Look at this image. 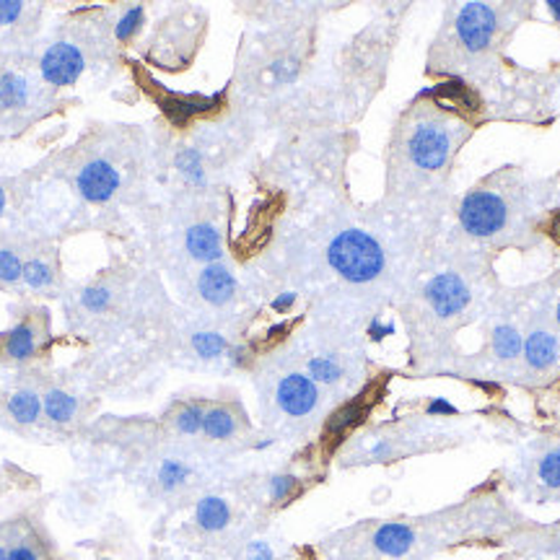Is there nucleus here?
<instances>
[{
	"instance_id": "1",
	"label": "nucleus",
	"mask_w": 560,
	"mask_h": 560,
	"mask_svg": "<svg viewBox=\"0 0 560 560\" xmlns=\"http://www.w3.org/2000/svg\"><path fill=\"white\" fill-rule=\"evenodd\" d=\"M535 214V190L527 187L519 169L507 167L464 195L460 223L467 236L480 239V242H498L514 234H529Z\"/></svg>"
},
{
	"instance_id": "2",
	"label": "nucleus",
	"mask_w": 560,
	"mask_h": 560,
	"mask_svg": "<svg viewBox=\"0 0 560 560\" xmlns=\"http://www.w3.org/2000/svg\"><path fill=\"white\" fill-rule=\"evenodd\" d=\"M462 141L464 135H460V127H454L443 114L431 112L410 127L405 138V156L418 172L439 174L449 167Z\"/></svg>"
},
{
	"instance_id": "3",
	"label": "nucleus",
	"mask_w": 560,
	"mask_h": 560,
	"mask_svg": "<svg viewBox=\"0 0 560 560\" xmlns=\"http://www.w3.org/2000/svg\"><path fill=\"white\" fill-rule=\"evenodd\" d=\"M327 259L351 283H368L385 270V249L374 236L361 229H348L332 239Z\"/></svg>"
},
{
	"instance_id": "4",
	"label": "nucleus",
	"mask_w": 560,
	"mask_h": 560,
	"mask_svg": "<svg viewBox=\"0 0 560 560\" xmlns=\"http://www.w3.org/2000/svg\"><path fill=\"white\" fill-rule=\"evenodd\" d=\"M516 11L519 9H494V5L485 3L462 5L454 22V42L460 45V52L477 58V54L494 50L498 37H501V24Z\"/></svg>"
},
{
	"instance_id": "5",
	"label": "nucleus",
	"mask_w": 560,
	"mask_h": 560,
	"mask_svg": "<svg viewBox=\"0 0 560 560\" xmlns=\"http://www.w3.org/2000/svg\"><path fill=\"white\" fill-rule=\"evenodd\" d=\"M524 364L532 374L545 377L560 368V332L556 327L535 322L529 327V332L524 334V348H522Z\"/></svg>"
},
{
	"instance_id": "6",
	"label": "nucleus",
	"mask_w": 560,
	"mask_h": 560,
	"mask_svg": "<svg viewBox=\"0 0 560 560\" xmlns=\"http://www.w3.org/2000/svg\"><path fill=\"white\" fill-rule=\"evenodd\" d=\"M423 293H426V302L434 314H439L443 319L456 317V314L467 309L470 299H473L467 283L456 272H439V276H434Z\"/></svg>"
},
{
	"instance_id": "7",
	"label": "nucleus",
	"mask_w": 560,
	"mask_h": 560,
	"mask_svg": "<svg viewBox=\"0 0 560 560\" xmlns=\"http://www.w3.org/2000/svg\"><path fill=\"white\" fill-rule=\"evenodd\" d=\"M39 73L50 86H73L84 73V54L71 42H58L42 54Z\"/></svg>"
},
{
	"instance_id": "8",
	"label": "nucleus",
	"mask_w": 560,
	"mask_h": 560,
	"mask_svg": "<svg viewBox=\"0 0 560 560\" xmlns=\"http://www.w3.org/2000/svg\"><path fill=\"white\" fill-rule=\"evenodd\" d=\"M276 400L285 415L302 418V415H309L317 407L319 389L306 374H289V377L280 379Z\"/></svg>"
},
{
	"instance_id": "9",
	"label": "nucleus",
	"mask_w": 560,
	"mask_h": 560,
	"mask_svg": "<svg viewBox=\"0 0 560 560\" xmlns=\"http://www.w3.org/2000/svg\"><path fill=\"white\" fill-rule=\"evenodd\" d=\"M120 187V174L112 163L92 161L78 172V190L86 200L105 203Z\"/></svg>"
},
{
	"instance_id": "10",
	"label": "nucleus",
	"mask_w": 560,
	"mask_h": 560,
	"mask_svg": "<svg viewBox=\"0 0 560 560\" xmlns=\"http://www.w3.org/2000/svg\"><path fill=\"white\" fill-rule=\"evenodd\" d=\"M39 351V334L32 319H22L11 327L9 332L0 334V358L13 361V364H24L32 361Z\"/></svg>"
},
{
	"instance_id": "11",
	"label": "nucleus",
	"mask_w": 560,
	"mask_h": 560,
	"mask_svg": "<svg viewBox=\"0 0 560 560\" xmlns=\"http://www.w3.org/2000/svg\"><path fill=\"white\" fill-rule=\"evenodd\" d=\"M197 291H200V296L208 304L223 306L234 299L236 280L227 268H223V265H218V263L205 265L200 278H197Z\"/></svg>"
},
{
	"instance_id": "12",
	"label": "nucleus",
	"mask_w": 560,
	"mask_h": 560,
	"mask_svg": "<svg viewBox=\"0 0 560 560\" xmlns=\"http://www.w3.org/2000/svg\"><path fill=\"white\" fill-rule=\"evenodd\" d=\"M3 407L16 426H32L42 415V394H37L29 387H16L5 394Z\"/></svg>"
},
{
	"instance_id": "13",
	"label": "nucleus",
	"mask_w": 560,
	"mask_h": 560,
	"mask_svg": "<svg viewBox=\"0 0 560 560\" xmlns=\"http://www.w3.org/2000/svg\"><path fill=\"white\" fill-rule=\"evenodd\" d=\"M32 101V84L29 78L19 71L0 73V109L3 112H16V109L29 107Z\"/></svg>"
},
{
	"instance_id": "14",
	"label": "nucleus",
	"mask_w": 560,
	"mask_h": 560,
	"mask_svg": "<svg viewBox=\"0 0 560 560\" xmlns=\"http://www.w3.org/2000/svg\"><path fill=\"white\" fill-rule=\"evenodd\" d=\"M413 543H415L413 532H410V527H405V524H398V522L381 524L377 535H374V548H377L381 556H389V558L405 556V552L413 548Z\"/></svg>"
},
{
	"instance_id": "15",
	"label": "nucleus",
	"mask_w": 560,
	"mask_h": 560,
	"mask_svg": "<svg viewBox=\"0 0 560 560\" xmlns=\"http://www.w3.org/2000/svg\"><path fill=\"white\" fill-rule=\"evenodd\" d=\"M187 252L195 259H200V263L214 265L221 257V236L208 223H197V227L187 231Z\"/></svg>"
},
{
	"instance_id": "16",
	"label": "nucleus",
	"mask_w": 560,
	"mask_h": 560,
	"mask_svg": "<svg viewBox=\"0 0 560 560\" xmlns=\"http://www.w3.org/2000/svg\"><path fill=\"white\" fill-rule=\"evenodd\" d=\"M522 348H524V338L522 330L511 322H501L494 327L490 332V351L498 361H516L522 356Z\"/></svg>"
},
{
	"instance_id": "17",
	"label": "nucleus",
	"mask_w": 560,
	"mask_h": 560,
	"mask_svg": "<svg viewBox=\"0 0 560 560\" xmlns=\"http://www.w3.org/2000/svg\"><path fill=\"white\" fill-rule=\"evenodd\" d=\"M229 519H231L229 503L218 496H205L195 509V522L208 532L223 529L229 524Z\"/></svg>"
},
{
	"instance_id": "18",
	"label": "nucleus",
	"mask_w": 560,
	"mask_h": 560,
	"mask_svg": "<svg viewBox=\"0 0 560 560\" xmlns=\"http://www.w3.org/2000/svg\"><path fill=\"white\" fill-rule=\"evenodd\" d=\"M535 477L543 490H548L552 496L560 494V443L545 449V452L539 454V460L535 464Z\"/></svg>"
},
{
	"instance_id": "19",
	"label": "nucleus",
	"mask_w": 560,
	"mask_h": 560,
	"mask_svg": "<svg viewBox=\"0 0 560 560\" xmlns=\"http://www.w3.org/2000/svg\"><path fill=\"white\" fill-rule=\"evenodd\" d=\"M76 400L73 394H68L65 389H50V392L42 394V413L52 423H68L76 415Z\"/></svg>"
},
{
	"instance_id": "20",
	"label": "nucleus",
	"mask_w": 560,
	"mask_h": 560,
	"mask_svg": "<svg viewBox=\"0 0 560 560\" xmlns=\"http://www.w3.org/2000/svg\"><path fill=\"white\" fill-rule=\"evenodd\" d=\"M234 431H236V421H234V415L229 413V410H223V407L205 410L203 434L208 436V439H216V441L231 439Z\"/></svg>"
},
{
	"instance_id": "21",
	"label": "nucleus",
	"mask_w": 560,
	"mask_h": 560,
	"mask_svg": "<svg viewBox=\"0 0 560 560\" xmlns=\"http://www.w3.org/2000/svg\"><path fill=\"white\" fill-rule=\"evenodd\" d=\"M306 377H309L314 385H334V381L343 379V366L332 356H314L309 364H306Z\"/></svg>"
},
{
	"instance_id": "22",
	"label": "nucleus",
	"mask_w": 560,
	"mask_h": 560,
	"mask_svg": "<svg viewBox=\"0 0 560 560\" xmlns=\"http://www.w3.org/2000/svg\"><path fill=\"white\" fill-rule=\"evenodd\" d=\"M22 283L26 285V289H32V291H42V289H47V285L52 283V268L45 263V259H39V257L24 259Z\"/></svg>"
},
{
	"instance_id": "23",
	"label": "nucleus",
	"mask_w": 560,
	"mask_h": 560,
	"mask_svg": "<svg viewBox=\"0 0 560 560\" xmlns=\"http://www.w3.org/2000/svg\"><path fill=\"white\" fill-rule=\"evenodd\" d=\"M22 276H24V259L19 257V252L0 247V285L22 283Z\"/></svg>"
},
{
	"instance_id": "24",
	"label": "nucleus",
	"mask_w": 560,
	"mask_h": 560,
	"mask_svg": "<svg viewBox=\"0 0 560 560\" xmlns=\"http://www.w3.org/2000/svg\"><path fill=\"white\" fill-rule=\"evenodd\" d=\"M193 348L197 356L203 358H218L229 351V343L223 334L218 332H195L193 334Z\"/></svg>"
},
{
	"instance_id": "25",
	"label": "nucleus",
	"mask_w": 560,
	"mask_h": 560,
	"mask_svg": "<svg viewBox=\"0 0 560 560\" xmlns=\"http://www.w3.org/2000/svg\"><path fill=\"white\" fill-rule=\"evenodd\" d=\"M190 477V467L180 460H167L159 467V483L163 490H174Z\"/></svg>"
},
{
	"instance_id": "26",
	"label": "nucleus",
	"mask_w": 560,
	"mask_h": 560,
	"mask_svg": "<svg viewBox=\"0 0 560 560\" xmlns=\"http://www.w3.org/2000/svg\"><path fill=\"white\" fill-rule=\"evenodd\" d=\"M203 418H205V410L203 405H197V402H193V405H184L180 413H176V428H180L182 434H200L203 431Z\"/></svg>"
},
{
	"instance_id": "27",
	"label": "nucleus",
	"mask_w": 560,
	"mask_h": 560,
	"mask_svg": "<svg viewBox=\"0 0 560 560\" xmlns=\"http://www.w3.org/2000/svg\"><path fill=\"white\" fill-rule=\"evenodd\" d=\"M208 105L210 99H169L163 107H167V112L172 114L174 120H187L190 114L203 112Z\"/></svg>"
},
{
	"instance_id": "28",
	"label": "nucleus",
	"mask_w": 560,
	"mask_h": 560,
	"mask_svg": "<svg viewBox=\"0 0 560 560\" xmlns=\"http://www.w3.org/2000/svg\"><path fill=\"white\" fill-rule=\"evenodd\" d=\"M299 480L293 475H276L268 485V494H270V501H289V498L293 496V490H296Z\"/></svg>"
},
{
	"instance_id": "29",
	"label": "nucleus",
	"mask_w": 560,
	"mask_h": 560,
	"mask_svg": "<svg viewBox=\"0 0 560 560\" xmlns=\"http://www.w3.org/2000/svg\"><path fill=\"white\" fill-rule=\"evenodd\" d=\"M141 22H143V9H138V5H135V9H130L125 16L120 19L118 29H114V34H118L120 42H127V39H133L135 32L141 29Z\"/></svg>"
},
{
	"instance_id": "30",
	"label": "nucleus",
	"mask_w": 560,
	"mask_h": 560,
	"mask_svg": "<svg viewBox=\"0 0 560 560\" xmlns=\"http://www.w3.org/2000/svg\"><path fill=\"white\" fill-rule=\"evenodd\" d=\"M361 415H364V407L361 405H348L340 410V413L332 415L330 421V434H343L345 428H351L353 423L361 421Z\"/></svg>"
},
{
	"instance_id": "31",
	"label": "nucleus",
	"mask_w": 560,
	"mask_h": 560,
	"mask_svg": "<svg viewBox=\"0 0 560 560\" xmlns=\"http://www.w3.org/2000/svg\"><path fill=\"white\" fill-rule=\"evenodd\" d=\"M24 16V3L19 0H0V29L13 26Z\"/></svg>"
},
{
	"instance_id": "32",
	"label": "nucleus",
	"mask_w": 560,
	"mask_h": 560,
	"mask_svg": "<svg viewBox=\"0 0 560 560\" xmlns=\"http://www.w3.org/2000/svg\"><path fill=\"white\" fill-rule=\"evenodd\" d=\"M9 560H39V552L26 537H16L9 543Z\"/></svg>"
},
{
	"instance_id": "33",
	"label": "nucleus",
	"mask_w": 560,
	"mask_h": 560,
	"mask_svg": "<svg viewBox=\"0 0 560 560\" xmlns=\"http://www.w3.org/2000/svg\"><path fill=\"white\" fill-rule=\"evenodd\" d=\"M81 302L88 312H105L109 306V291L107 289H88L84 296H81Z\"/></svg>"
},
{
	"instance_id": "34",
	"label": "nucleus",
	"mask_w": 560,
	"mask_h": 560,
	"mask_svg": "<svg viewBox=\"0 0 560 560\" xmlns=\"http://www.w3.org/2000/svg\"><path fill=\"white\" fill-rule=\"evenodd\" d=\"M389 334H394L392 322H381V319H374V322L368 325V338L377 340V343H381V340L389 338Z\"/></svg>"
},
{
	"instance_id": "35",
	"label": "nucleus",
	"mask_w": 560,
	"mask_h": 560,
	"mask_svg": "<svg viewBox=\"0 0 560 560\" xmlns=\"http://www.w3.org/2000/svg\"><path fill=\"white\" fill-rule=\"evenodd\" d=\"M426 413H428V415H454V413H456V407H454L452 402H449V400H443V398H434L431 402H428Z\"/></svg>"
},
{
	"instance_id": "36",
	"label": "nucleus",
	"mask_w": 560,
	"mask_h": 560,
	"mask_svg": "<svg viewBox=\"0 0 560 560\" xmlns=\"http://www.w3.org/2000/svg\"><path fill=\"white\" fill-rule=\"evenodd\" d=\"M247 558L249 560H272V550L268 543H252L249 550H247Z\"/></svg>"
},
{
	"instance_id": "37",
	"label": "nucleus",
	"mask_w": 560,
	"mask_h": 560,
	"mask_svg": "<svg viewBox=\"0 0 560 560\" xmlns=\"http://www.w3.org/2000/svg\"><path fill=\"white\" fill-rule=\"evenodd\" d=\"M293 304H296V293H291V291L280 293L278 299H272V309H276L278 314H285Z\"/></svg>"
},
{
	"instance_id": "38",
	"label": "nucleus",
	"mask_w": 560,
	"mask_h": 560,
	"mask_svg": "<svg viewBox=\"0 0 560 560\" xmlns=\"http://www.w3.org/2000/svg\"><path fill=\"white\" fill-rule=\"evenodd\" d=\"M548 200L556 203V208H560V172L552 176L550 190H548Z\"/></svg>"
},
{
	"instance_id": "39",
	"label": "nucleus",
	"mask_w": 560,
	"mask_h": 560,
	"mask_svg": "<svg viewBox=\"0 0 560 560\" xmlns=\"http://www.w3.org/2000/svg\"><path fill=\"white\" fill-rule=\"evenodd\" d=\"M387 454H389V443H385V441L377 443V447L372 449V456H374V460H385Z\"/></svg>"
},
{
	"instance_id": "40",
	"label": "nucleus",
	"mask_w": 560,
	"mask_h": 560,
	"mask_svg": "<svg viewBox=\"0 0 560 560\" xmlns=\"http://www.w3.org/2000/svg\"><path fill=\"white\" fill-rule=\"evenodd\" d=\"M550 319H552V325H556V330L560 332V291H558V296H556V304H552Z\"/></svg>"
},
{
	"instance_id": "41",
	"label": "nucleus",
	"mask_w": 560,
	"mask_h": 560,
	"mask_svg": "<svg viewBox=\"0 0 560 560\" xmlns=\"http://www.w3.org/2000/svg\"><path fill=\"white\" fill-rule=\"evenodd\" d=\"M5 205H9V195H5V190L0 187V218L5 214Z\"/></svg>"
},
{
	"instance_id": "42",
	"label": "nucleus",
	"mask_w": 560,
	"mask_h": 560,
	"mask_svg": "<svg viewBox=\"0 0 560 560\" xmlns=\"http://www.w3.org/2000/svg\"><path fill=\"white\" fill-rule=\"evenodd\" d=\"M0 560H9V543L0 537Z\"/></svg>"
},
{
	"instance_id": "43",
	"label": "nucleus",
	"mask_w": 560,
	"mask_h": 560,
	"mask_svg": "<svg viewBox=\"0 0 560 560\" xmlns=\"http://www.w3.org/2000/svg\"><path fill=\"white\" fill-rule=\"evenodd\" d=\"M548 5H550V11H552V13H556V16L560 19V3H548Z\"/></svg>"
},
{
	"instance_id": "44",
	"label": "nucleus",
	"mask_w": 560,
	"mask_h": 560,
	"mask_svg": "<svg viewBox=\"0 0 560 560\" xmlns=\"http://www.w3.org/2000/svg\"><path fill=\"white\" fill-rule=\"evenodd\" d=\"M532 560H548V558H532Z\"/></svg>"
}]
</instances>
